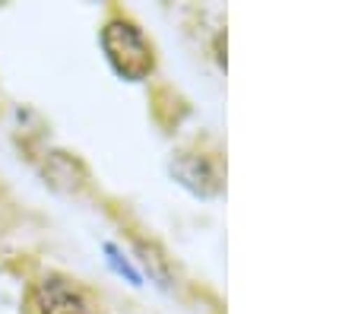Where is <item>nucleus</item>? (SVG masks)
Here are the masks:
<instances>
[{
  "label": "nucleus",
  "instance_id": "4",
  "mask_svg": "<svg viewBox=\"0 0 358 314\" xmlns=\"http://www.w3.org/2000/svg\"><path fill=\"white\" fill-rule=\"evenodd\" d=\"M136 248H140V254H143V264H152V276L156 280H162V286H171V273H169V264H165L162 257H159V251L152 245H146V241H136Z\"/></svg>",
  "mask_w": 358,
  "mask_h": 314
},
{
  "label": "nucleus",
  "instance_id": "2",
  "mask_svg": "<svg viewBox=\"0 0 358 314\" xmlns=\"http://www.w3.org/2000/svg\"><path fill=\"white\" fill-rule=\"evenodd\" d=\"M32 308L38 314H89L86 295L64 276H41L32 286Z\"/></svg>",
  "mask_w": 358,
  "mask_h": 314
},
{
  "label": "nucleus",
  "instance_id": "1",
  "mask_svg": "<svg viewBox=\"0 0 358 314\" xmlns=\"http://www.w3.org/2000/svg\"><path fill=\"white\" fill-rule=\"evenodd\" d=\"M101 48L108 55L111 67L124 80H143L152 70V45L140 32V26H134L124 16H115V20L105 22V29H101Z\"/></svg>",
  "mask_w": 358,
  "mask_h": 314
},
{
  "label": "nucleus",
  "instance_id": "3",
  "mask_svg": "<svg viewBox=\"0 0 358 314\" xmlns=\"http://www.w3.org/2000/svg\"><path fill=\"white\" fill-rule=\"evenodd\" d=\"M171 171L181 178V185H187L190 191H196V194H216L219 187H222L216 165H213L210 159L194 156V152H181V156L171 162Z\"/></svg>",
  "mask_w": 358,
  "mask_h": 314
}]
</instances>
